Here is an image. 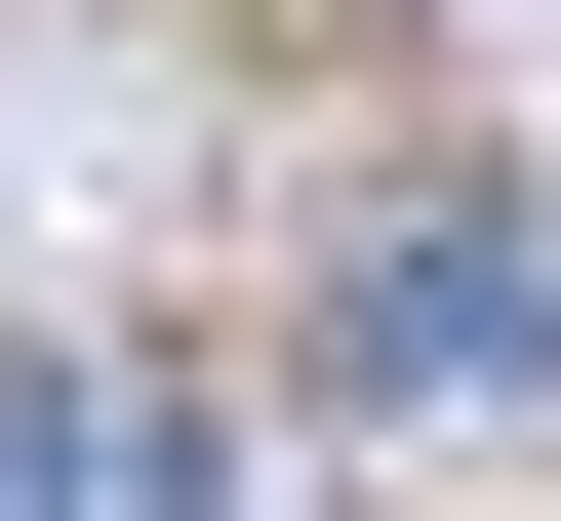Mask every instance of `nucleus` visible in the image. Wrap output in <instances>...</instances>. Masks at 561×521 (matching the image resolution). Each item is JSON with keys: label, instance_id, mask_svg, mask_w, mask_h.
Masks as SVG:
<instances>
[{"label": "nucleus", "instance_id": "nucleus-1", "mask_svg": "<svg viewBox=\"0 0 561 521\" xmlns=\"http://www.w3.org/2000/svg\"><path fill=\"white\" fill-rule=\"evenodd\" d=\"M561 361V241L522 201H362V281H321V401H401V441H481Z\"/></svg>", "mask_w": 561, "mask_h": 521}, {"label": "nucleus", "instance_id": "nucleus-2", "mask_svg": "<svg viewBox=\"0 0 561 521\" xmlns=\"http://www.w3.org/2000/svg\"><path fill=\"white\" fill-rule=\"evenodd\" d=\"M0 521H201V401L161 361H0Z\"/></svg>", "mask_w": 561, "mask_h": 521}]
</instances>
